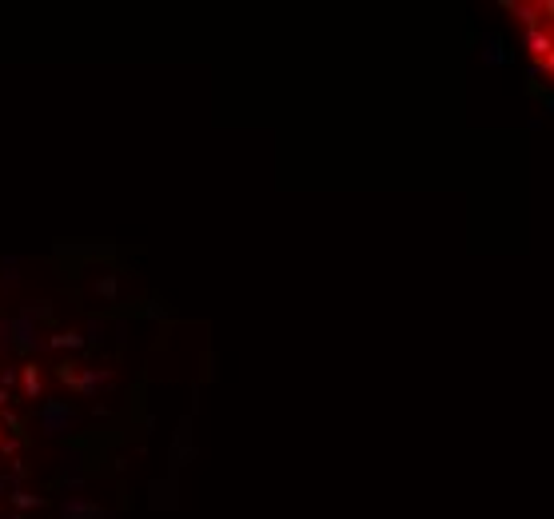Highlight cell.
Wrapping results in <instances>:
<instances>
[{
    "label": "cell",
    "mask_w": 554,
    "mask_h": 519,
    "mask_svg": "<svg viewBox=\"0 0 554 519\" xmlns=\"http://www.w3.org/2000/svg\"><path fill=\"white\" fill-rule=\"evenodd\" d=\"M503 8H510V12H514V16H518V21L527 24V32H534V28H542V24H538V4H503Z\"/></svg>",
    "instance_id": "5"
},
{
    "label": "cell",
    "mask_w": 554,
    "mask_h": 519,
    "mask_svg": "<svg viewBox=\"0 0 554 519\" xmlns=\"http://www.w3.org/2000/svg\"><path fill=\"white\" fill-rule=\"evenodd\" d=\"M12 503H16V507H21V511H28V507H40V503H44V499L40 496H28V492H12Z\"/></svg>",
    "instance_id": "10"
},
{
    "label": "cell",
    "mask_w": 554,
    "mask_h": 519,
    "mask_svg": "<svg viewBox=\"0 0 554 519\" xmlns=\"http://www.w3.org/2000/svg\"><path fill=\"white\" fill-rule=\"evenodd\" d=\"M538 72H554V56H546V60L538 64Z\"/></svg>",
    "instance_id": "15"
},
{
    "label": "cell",
    "mask_w": 554,
    "mask_h": 519,
    "mask_svg": "<svg viewBox=\"0 0 554 519\" xmlns=\"http://www.w3.org/2000/svg\"><path fill=\"white\" fill-rule=\"evenodd\" d=\"M483 60L486 64H507V52H503V40H499V36H486Z\"/></svg>",
    "instance_id": "8"
},
{
    "label": "cell",
    "mask_w": 554,
    "mask_h": 519,
    "mask_svg": "<svg viewBox=\"0 0 554 519\" xmlns=\"http://www.w3.org/2000/svg\"><path fill=\"white\" fill-rule=\"evenodd\" d=\"M40 427H44V435H64V431L76 427V412L60 400H48L40 407Z\"/></svg>",
    "instance_id": "1"
},
{
    "label": "cell",
    "mask_w": 554,
    "mask_h": 519,
    "mask_svg": "<svg viewBox=\"0 0 554 519\" xmlns=\"http://www.w3.org/2000/svg\"><path fill=\"white\" fill-rule=\"evenodd\" d=\"M16 376H21V372H16V368H8V372L0 376V383H4V388H12V383H16Z\"/></svg>",
    "instance_id": "14"
},
{
    "label": "cell",
    "mask_w": 554,
    "mask_h": 519,
    "mask_svg": "<svg viewBox=\"0 0 554 519\" xmlns=\"http://www.w3.org/2000/svg\"><path fill=\"white\" fill-rule=\"evenodd\" d=\"M21 376H24V396H40V372H36V364H24L21 368Z\"/></svg>",
    "instance_id": "7"
},
{
    "label": "cell",
    "mask_w": 554,
    "mask_h": 519,
    "mask_svg": "<svg viewBox=\"0 0 554 519\" xmlns=\"http://www.w3.org/2000/svg\"><path fill=\"white\" fill-rule=\"evenodd\" d=\"M104 379H108V372H100V368H92V372H84V376L76 379V388H80L84 396H96V388H100Z\"/></svg>",
    "instance_id": "6"
},
{
    "label": "cell",
    "mask_w": 554,
    "mask_h": 519,
    "mask_svg": "<svg viewBox=\"0 0 554 519\" xmlns=\"http://www.w3.org/2000/svg\"><path fill=\"white\" fill-rule=\"evenodd\" d=\"M64 519H104V511L88 503L84 496H68L64 499Z\"/></svg>",
    "instance_id": "4"
},
{
    "label": "cell",
    "mask_w": 554,
    "mask_h": 519,
    "mask_svg": "<svg viewBox=\"0 0 554 519\" xmlns=\"http://www.w3.org/2000/svg\"><path fill=\"white\" fill-rule=\"evenodd\" d=\"M16 268H21V264H16L12 256L0 260V280H4V283H16V280H21V272H16Z\"/></svg>",
    "instance_id": "9"
},
{
    "label": "cell",
    "mask_w": 554,
    "mask_h": 519,
    "mask_svg": "<svg viewBox=\"0 0 554 519\" xmlns=\"http://www.w3.org/2000/svg\"><path fill=\"white\" fill-rule=\"evenodd\" d=\"M8 348H12V324L0 320V352H8Z\"/></svg>",
    "instance_id": "12"
},
{
    "label": "cell",
    "mask_w": 554,
    "mask_h": 519,
    "mask_svg": "<svg viewBox=\"0 0 554 519\" xmlns=\"http://www.w3.org/2000/svg\"><path fill=\"white\" fill-rule=\"evenodd\" d=\"M84 344V336H76V331H64V336H52V348H80Z\"/></svg>",
    "instance_id": "11"
},
{
    "label": "cell",
    "mask_w": 554,
    "mask_h": 519,
    "mask_svg": "<svg viewBox=\"0 0 554 519\" xmlns=\"http://www.w3.org/2000/svg\"><path fill=\"white\" fill-rule=\"evenodd\" d=\"M100 296H116V280L108 276V280H100Z\"/></svg>",
    "instance_id": "13"
},
{
    "label": "cell",
    "mask_w": 554,
    "mask_h": 519,
    "mask_svg": "<svg viewBox=\"0 0 554 519\" xmlns=\"http://www.w3.org/2000/svg\"><path fill=\"white\" fill-rule=\"evenodd\" d=\"M8 324H12V348H16V352H36V348H40V336H36V320H32V316H16V320H8Z\"/></svg>",
    "instance_id": "2"
},
{
    "label": "cell",
    "mask_w": 554,
    "mask_h": 519,
    "mask_svg": "<svg viewBox=\"0 0 554 519\" xmlns=\"http://www.w3.org/2000/svg\"><path fill=\"white\" fill-rule=\"evenodd\" d=\"M523 45L531 48L534 56H554V28H534V32H523Z\"/></svg>",
    "instance_id": "3"
},
{
    "label": "cell",
    "mask_w": 554,
    "mask_h": 519,
    "mask_svg": "<svg viewBox=\"0 0 554 519\" xmlns=\"http://www.w3.org/2000/svg\"><path fill=\"white\" fill-rule=\"evenodd\" d=\"M546 112H554V92H546Z\"/></svg>",
    "instance_id": "16"
}]
</instances>
